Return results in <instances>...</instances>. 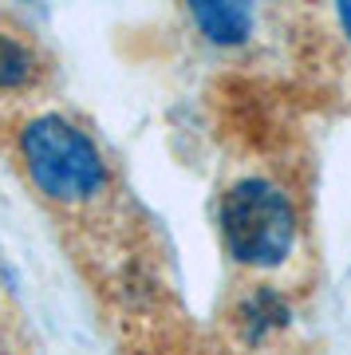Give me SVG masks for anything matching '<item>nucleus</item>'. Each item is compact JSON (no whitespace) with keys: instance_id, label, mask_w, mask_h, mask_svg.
<instances>
[{"instance_id":"1","label":"nucleus","mask_w":351,"mask_h":355,"mask_svg":"<svg viewBox=\"0 0 351 355\" xmlns=\"http://www.w3.org/2000/svg\"><path fill=\"white\" fill-rule=\"evenodd\" d=\"M217 225H221L229 257L252 268L284 265L296 245L292 202L273 182H261V178H245L237 186H229L217 209Z\"/></svg>"},{"instance_id":"2","label":"nucleus","mask_w":351,"mask_h":355,"mask_svg":"<svg viewBox=\"0 0 351 355\" xmlns=\"http://www.w3.org/2000/svg\"><path fill=\"white\" fill-rule=\"evenodd\" d=\"M20 154L32 182L55 202H83L107 182V166L95 142L60 114L32 119L20 135Z\"/></svg>"},{"instance_id":"3","label":"nucleus","mask_w":351,"mask_h":355,"mask_svg":"<svg viewBox=\"0 0 351 355\" xmlns=\"http://www.w3.org/2000/svg\"><path fill=\"white\" fill-rule=\"evenodd\" d=\"M194 24L205 32V40L214 44H241L252 32V12L245 4H214V0H198L189 4Z\"/></svg>"},{"instance_id":"4","label":"nucleus","mask_w":351,"mask_h":355,"mask_svg":"<svg viewBox=\"0 0 351 355\" xmlns=\"http://www.w3.org/2000/svg\"><path fill=\"white\" fill-rule=\"evenodd\" d=\"M237 324H241V336L249 343H261L268 331L284 328L289 324V304H284V296L273 288H257L249 292L237 308Z\"/></svg>"},{"instance_id":"5","label":"nucleus","mask_w":351,"mask_h":355,"mask_svg":"<svg viewBox=\"0 0 351 355\" xmlns=\"http://www.w3.org/2000/svg\"><path fill=\"white\" fill-rule=\"evenodd\" d=\"M32 71H36L32 51H28L20 40L0 32V87H20V83L32 79Z\"/></svg>"},{"instance_id":"6","label":"nucleus","mask_w":351,"mask_h":355,"mask_svg":"<svg viewBox=\"0 0 351 355\" xmlns=\"http://www.w3.org/2000/svg\"><path fill=\"white\" fill-rule=\"evenodd\" d=\"M339 24L348 28V36H351V4H339Z\"/></svg>"}]
</instances>
